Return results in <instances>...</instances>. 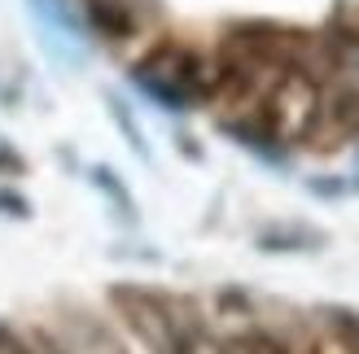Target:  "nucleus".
<instances>
[{"label": "nucleus", "instance_id": "f257e3e1", "mask_svg": "<svg viewBox=\"0 0 359 354\" xmlns=\"http://www.w3.org/2000/svg\"><path fill=\"white\" fill-rule=\"evenodd\" d=\"M219 354H290V350L276 337H267V332H241V337H228Z\"/></svg>", "mask_w": 359, "mask_h": 354}, {"label": "nucleus", "instance_id": "f03ea898", "mask_svg": "<svg viewBox=\"0 0 359 354\" xmlns=\"http://www.w3.org/2000/svg\"><path fill=\"white\" fill-rule=\"evenodd\" d=\"M0 354H31L22 341H18L13 337V332H5V328H0Z\"/></svg>", "mask_w": 359, "mask_h": 354}, {"label": "nucleus", "instance_id": "7ed1b4c3", "mask_svg": "<svg viewBox=\"0 0 359 354\" xmlns=\"http://www.w3.org/2000/svg\"><path fill=\"white\" fill-rule=\"evenodd\" d=\"M48 354H62V350H48Z\"/></svg>", "mask_w": 359, "mask_h": 354}]
</instances>
